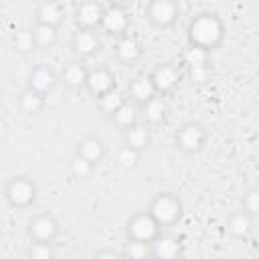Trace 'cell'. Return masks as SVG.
Instances as JSON below:
<instances>
[{
	"instance_id": "6da1fadb",
	"label": "cell",
	"mask_w": 259,
	"mask_h": 259,
	"mask_svg": "<svg viewBox=\"0 0 259 259\" xmlns=\"http://www.w3.org/2000/svg\"><path fill=\"white\" fill-rule=\"evenodd\" d=\"M188 45L204 51H212L223 42L225 24L214 12H200L188 22Z\"/></svg>"
},
{
	"instance_id": "7a4b0ae2",
	"label": "cell",
	"mask_w": 259,
	"mask_h": 259,
	"mask_svg": "<svg viewBox=\"0 0 259 259\" xmlns=\"http://www.w3.org/2000/svg\"><path fill=\"white\" fill-rule=\"evenodd\" d=\"M36 194H38L36 182L26 174L12 176L4 186V200L8 202V206H12L16 210L28 208L36 200Z\"/></svg>"
},
{
	"instance_id": "3957f363",
	"label": "cell",
	"mask_w": 259,
	"mask_h": 259,
	"mask_svg": "<svg viewBox=\"0 0 259 259\" xmlns=\"http://www.w3.org/2000/svg\"><path fill=\"white\" fill-rule=\"evenodd\" d=\"M148 212L154 217V221L164 229V227H172L180 221L182 217V202L176 194L172 192H160L152 198Z\"/></svg>"
},
{
	"instance_id": "277c9868",
	"label": "cell",
	"mask_w": 259,
	"mask_h": 259,
	"mask_svg": "<svg viewBox=\"0 0 259 259\" xmlns=\"http://www.w3.org/2000/svg\"><path fill=\"white\" fill-rule=\"evenodd\" d=\"M160 233H162V227L154 221V217L148 210L136 212L134 217H130V221L125 225V237L134 239V241L152 243Z\"/></svg>"
},
{
	"instance_id": "5b68a950",
	"label": "cell",
	"mask_w": 259,
	"mask_h": 259,
	"mask_svg": "<svg viewBox=\"0 0 259 259\" xmlns=\"http://www.w3.org/2000/svg\"><path fill=\"white\" fill-rule=\"evenodd\" d=\"M206 138H208L206 136V130L198 121H186L174 134V142H176L178 150H182L186 154L200 152L204 148V144H206Z\"/></svg>"
},
{
	"instance_id": "8992f818",
	"label": "cell",
	"mask_w": 259,
	"mask_h": 259,
	"mask_svg": "<svg viewBox=\"0 0 259 259\" xmlns=\"http://www.w3.org/2000/svg\"><path fill=\"white\" fill-rule=\"evenodd\" d=\"M146 18L156 28H168L176 22L180 14V6L174 0H150L146 4Z\"/></svg>"
},
{
	"instance_id": "52a82bcc",
	"label": "cell",
	"mask_w": 259,
	"mask_h": 259,
	"mask_svg": "<svg viewBox=\"0 0 259 259\" xmlns=\"http://www.w3.org/2000/svg\"><path fill=\"white\" fill-rule=\"evenodd\" d=\"M130 24H132V18H130V10L125 6H121V4H109V6H105L101 28L107 34L121 38V36L130 34Z\"/></svg>"
},
{
	"instance_id": "ba28073f",
	"label": "cell",
	"mask_w": 259,
	"mask_h": 259,
	"mask_svg": "<svg viewBox=\"0 0 259 259\" xmlns=\"http://www.w3.org/2000/svg\"><path fill=\"white\" fill-rule=\"evenodd\" d=\"M28 237L30 241L38 243H53L59 237V221L55 219V214L40 212L32 217V221L28 223Z\"/></svg>"
},
{
	"instance_id": "9c48e42d",
	"label": "cell",
	"mask_w": 259,
	"mask_h": 259,
	"mask_svg": "<svg viewBox=\"0 0 259 259\" xmlns=\"http://www.w3.org/2000/svg\"><path fill=\"white\" fill-rule=\"evenodd\" d=\"M150 79L156 87L158 95H166L170 91H174L180 83V69L172 63H160L154 67V71L150 73Z\"/></svg>"
},
{
	"instance_id": "30bf717a",
	"label": "cell",
	"mask_w": 259,
	"mask_h": 259,
	"mask_svg": "<svg viewBox=\"0 0 259 259\" xmlns=\"http://www.w3.org/2000/svg\"><path fill=\"white\" fill-rule=\"evenodd\" d=\"M103 14H105V6L95 0L79 2L75 8V20H77L79 28H87V30L99 28L103 22Z\"/></svg>"
},
{
	"instance_id": "8fae6325",
	"label": "cell",
	"mask_w": 259,
	"mask_h": 259,
	"mask_svg": "<svg viewBox=\"0 0 259 259\" xmlns=\"http://www.w3.org/2000/svg\"><path fill=\"white\" fill-rule=\"evenodd\" d=\"M85 89L95 95L97 99L103 97L105 93L113 91L115 89V75L111 69L107 67H95V69H89V77H87V85Z\"/></svg>"
},
{
	"instance_id": "7c38bea8",
	"label": "cell",
	"mask_w": 259,
	"mask_h": 259,
	"mask_svg": "<svg viewBox=\"0 0 259 259\" xmlns=\"http://www.w3.org/2000/svg\"><path fill=\"white\" fill-rule=\"evenodd\" d=\"M57 81H59V79H57V75H55V71H53L51 67H47V65H36V67H32L30 73H28V83H26V87L47 97V93H51V91L55 89Z\"/></svg>"
},
{
	"instance_id": "4fadbf2b",
	"label": "cell",
	"mask_w": 259,
	"mask_h": 259,
	"mask_svg": "<svg viewBox=\"0 0 259 259\" xmlns=\"http://www.w3.org/2000/svg\"><path fill=\"white\" fill-rule=\"evenodd\" d=\"M71 47L75 51L77 57L81 59H87V57H93L99 47H101V40H99V34L97 30H87V28H79L73 38H71Z\"/></svg>"
},
{
	"instance_id": "5bb4252c",
	"label": "cell",
	"mask_w": 259,
	"mask_h": 259,
	"mask_svg": "<svg viewBox=\"0 0 259 259\" xmlns=\"http://www.w3.org/2000/svg\"><path fill=\"white\" fill-rule=\"evenodd\" d=\"M182 253V243L172 233H160L152 241V257L154 259H178Z\"/></svg>"
},
{
	"instance_id": "9a60e30c",
	"label": "cell",
	"mask_w": 259,
	"mask_h": 259,
	"mask_svg": "<svg viewBox=\"0 0 259 259\" xmlns=\"http://www.w3.org/2000/svg\"><path fill=\"white\" fill-rule=\"evenodd\" d=\"M156 87L150 79V75H136L130 83H127V99L134 101L136 105H144L148 103L152 97H156Z\"/></svg>"
},
{
	"instance_id": "2e32d148",
	"label": "cell",
	"mask_w": 259,
	"mask_h": 259,
	"mask_svg": "<svg viewBox=\"0 0 259 259\" xmlns=\"http://www.w3.org/2000/svg\"><path fill=\"white\" fill-rule=\"evenodd\" d=\"M34 20L38 24H49L59 28L61 22L65 20V6L61 2H53V0H45L36 6L34 10Z\"/></svg>"
},
{
	"instance_id": "e0dca14e",
	"label": "cell",
	"mask_w": 259,
	"mask_h": 259,
	"mask_svg": "<svg viewBox=\"0 0 259 259\" xmlns=\"http://www.w3.org/2000/svg\"><path fill=\"white\" fill-rule=\"evenodd\" d=\"M115 59L123 65H134L142 59V45L136 36L125 34L115 42Z\"/></svg>"
},
{
	"instance_id": "ac0fdd59",
	"label": "cell",
	"mask_w": 259,
	"mask_h": 259,
	"mask_svg": "<svg viewBox=\"0 0 259 259\" xmlns=\"http://www.w3.org/2000/svg\"><path fill=\"white\" fill-rule=\"evenodd\" d=\"M140 113H142V119L146 125H158L166 119L168 115V101L164 95H156L152 97L148 103H144L140 107Z\"/></svg>"
},
{
	"instance_id": "d6986e66",
	"label": "cell",
	"mask_w": 259,
	"mask_h": 259,
	"mask_svg": "<svg viewBox=\"0 0 259 259\" xmlns=\"http://www.w3.org/2000/svg\"><path fill=\"white\" fill-rule=\"evenodd\" d=\"M87 77H89V69L81 61H71L61 71V81L69 89H81V87H85L87 85Z\"/></svg>"
},
{
	"instance_id": "ffe728a7",
	"label": "cell",
	"mask_w": 259,
	"mask_h": 259,
	"mask_svg": "<svg viewBox=\"0 0 259 259\" xmlns=\"http://www.w3.org/2000/svg\"><path fill=\"white\" fill-rule=\"evenodd\" d=\"M79 156H83L85 160H89L91 164H99L105 156V142L97 136H85L79 144H77V152Z\"/></svg>"
},
{
	"instance_id": "44dd1931",
	"label": "cell",
	"mask_w": 259,
	"mask_h": 259,
	"mask_svg": "<svg viewBox=\"0 0 259 259\" xmlns=\"http://www.w3.org/2000/svg\"><path fill=\"white\" fill-rule=\"evenodd\" d=\"M140 117H142V113H140V105H136L134 101H125L111 117H109V121L115 125V127H119V130H130L132 125H136V123H140Z\"/></svg>"
},
{
	"instance_id": "7402d4cb",
	"label": "cell",
	"mask_w": 259,
	"mask_h": 259,
	"mask_svg": "<svg viewBox=\"0 0 259 259\" xmlns=\"http://www.w3.org/2000/svg\"><path fill=\"white\" fill-rule=\"evenodd\" d=\"M152 142V134H150V125L146 123H136L130 130L123 132V146H130L138 152H144Z\"/></svg>"
},
{
	"instance_id": "603a6c76",
	"label": "cell",
	"mask_w": 259,
	"mask_h": 259,
	"mask_svg": "<svg viewBox=\"0 0 259 259\" xmlns=\"http://www.w3.org/2000/svg\"><path fill=\"white\" fill-rule=\"evenodd\" d=\"M227 231L235 237V239H247L253 233V217L249 212H245L243 208L233 212L227 221Z\"/></svg>"
},
{
	"instance_id": "cb8c5ba5",
	"label": "cell",
	"mask_w": 259,
	"mask_h": 259,
	"mask_svg": "<svg viewBox=\"0 0 259 259\" xmlns=\"http://www.w3.org/2000/svg\"><path fill=\"white\" fill-rule=\"evenodd\" d=\"M16 103H18V109H20L22 113H26V115H36V113L45 107V95H40V93L28 89V87H24V89L18 93Z\"/></svg>"
},
{
	"instance_id": "d4e9b609",
	"label": "cell",
	"mask_w": 259,
	"mask_h": 259,
	"mask_svg": "<svg viewBox=\"0 0 259 259\" xmlns=\"http://www.w3.org/2000/svg\"><path fill=\"white\" fill-rule=\"evenodd\" d=\"M125 101H127V97H125L123 93H119L117 89H113V91L105 93L103 97H99V99H97V105H99V109H101L107 117H111Z\"/></svg>"
},
{
	"instance_id": "484cf974",
	"label": "cell",
	"mask_w": 259,
	"mask_h": 259,
	"mask_svg": "<svg viewBox=\"0 0 259 259\" xmlns=\"http://www.w3.org/2000/svg\"><path fill=\"white\" fill-rule=\"evenodd\" d=\"M123 257L125 259H150L152 257V243L127 239L123 245Z\"/></svg>"
},
{
	"instance_id": "4316f807",
	"label": "cell",
	"mask_w": 259,
	"mask_h": 259,
	"mask_svg": "<svg viewBox=\"0 0 259 259\" xmlns=\"http://www.w3.org/2000/svg\"><path fill=\"white\" fill-rule=\"evenodd\" d=\"M208 57L210 53L204 51V49H198V47H190L184 51L182 59H184V65H188V69H202V67H208Z\"/></svg>"
},
{
	"instance_id": "83f0119b",
	"label": "cell",
	"mask_w": 259,
	"mask_h": 259,
	"mask_svg": "<svg viewBox=\"0 0 259 259\" xmlns=\"http://www.w3.org/2000/svg\"><path fill=\"white\" fill-rule=\"evenodd\" d=\"M32 30V36H34V42H36V47H51V45H55V40H57V28L55 26H49V24H38V22H34V26L30 28Z\"/></svg>"
},
{
	"instance_id": "f1b7e54d",
	"label": "cell",
	"mask_w": 259,
	"mask_h": 259,
	"mask_svg": "<svg viewBox=\"0 0 259 259\" xmlns=\"http://www.w3.org/2000/svg\"><path fill=\"white\" fill-rule=\"evenodd\" d=\"M140 158H142V152H138L130 146H121L115 154V164L123 170H134V168H138Z\"/></svg>"
},
{
	"instance_id": "f546056e",
	"label": "cell",
	"mask_w": 259,
	"mask_h": 259,
	"mask_svg": "<svg viewBox=\"0 0 259 259\" xmlns=\"http://www.w3.org/2000/svg\"><path fill=\"white\" fill-rule=\"evenodd\" d=\"M93 168H95V164H91L89 160H85V158L79 156V154H75V156L69 160V172H71V176L77 178V180L89 178V176L93 174Z\"/></svg>"
},
{
	"instance_id": "4dcf8cb0",
	"label": "cell",
	"mask_w": 259,
	"mask_h": 259,
	"mask_svg": "<svg viewBox=\"0 0 259 259\" xmlns=\"http://www.w3.org/2000/svg\"><path fill=\"white\" fill-rule=\"evenodd\" d=\"M26 259H55L53 243L30 241V245L26 247Z\"/></svg>"
},
{
	"instance_id": "1f68e13d",
	"label": "cell",
	"mask_w": 259,
	"mask_h": 259,
	"mask_svg": "<svg viewBox=\"0 0 259 259\" xmlns=\"http://www.w3.org/2000/svg\"><path fill=\"white\" fill-rule=\"evenodd\" d=\"M14 49L22 55L30 53L36 49V42H34V36H32V30H18L14 34Z\"/></svg>"
},
{
	"instance_id": "d6a6232c",
	"label": "cell",
	"mask_w": 259,
	"mask_h": 259,
	"mask_svg": "<svg viewBox=\"0 0 259 259\" xmlns=\"http://www.w3.org/2000/svg\"><path fill=\"white\" fill-rule=\"evenodd\" d=\"M243 210L249 212L251 217H259V186L249 188L243 194Z\"/></svg>"
},
{
	"instance_id": "836d02e7",
	"label": "cell",
	"mask_w": 259,
	"mask_h": 259,
	"mask_svg": "<svg viewBox=\"0 0 259 259\" xmlns=\"http://www.w3.org/2000/svg\"><path fill=\"white\" fill-rule=\"evenodd\" d=\"M93 259H123V257L113 249H101V251H97L93 255Z\"/></svg>"
},
{
	"instance_id": "e575fe53",
	"label": "cell",
	"mask_w": 259,
	"mask_h": 259,
	"mask_svg": "<svg viewBox=\"0 0 259 259\" xmlns=\"http://www.w3.org/2000/svg\"><path fill=\"white\" fill-rule=\"evenodd\" d=\"M208 75V67H202V69H190V77L194 81H204Z\"/></svg>"
},
{
	"instance_id": "d590c367",
	"label": "cell",
	"mask_w": 259,
	"mask_h": 259,
	"mask_svg": "<svg viewBox=\"0 0 259 259\" xmlns=\"http://www.w3.org/2000/svg\"><path fill=\"white\" fill-rule=\"evenodd\" d=\"M150 259H154V257H150Z\"/></svg>"
}]
</instances>
